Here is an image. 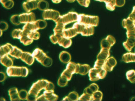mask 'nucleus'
<instances>
[{
	"label": "nucleus",
	"mask_w": 135,
	"mask_h": 101,
	"mask_svg": "<svg viewBox=\"0 0 135 101\" xmlns=\"http://www.w3.org/2000/svg\"><path fill=\"white\" fill-rule=\"evenodd\" d=\"M49 81L42 79L33 83L28 92L27 100H36L38 94L41 90L44 89Z\"/></svg>",
	"instance_id": "nucleus-1"
},
{
	"label": "nucleus",
	"mask_w": 135,
	"mask_h": 101,
	"mask_svg": "<svg viewBox=\"0 0 135 101\" xmlns=\"http://www.w3.org/2000/svg\"><path fill=\"white\" fill-rule=\"evenodd\" d=\"M7 75L10 77H26L28 73L27 68L25 67L11 66L7 67L6 70Z\"/></svg>",
	"instance_id": "nucleus-2"
},
{
	"label": "nucleus",
	"mask_w": 135,
	"mask_h": 101,
	"mask_svg": "<svg viewBox=\"0 0 135 101\" xmlns=\"http://www.w3.org/2000/svg\"><path fill=\"white\" fill-rule=\"evenodd\" d=\"M98 20L97 17L82 14L79 15L78 21V22L86 25L96 26L98 25Z\"/></svg>",
	"instance_id": "nucleus-3"
},
{
	"label": "nucleus",
	"mask_w": 135,
	"mask_h": 101,
	"mask_svg": "<svg viewBox=\"0 0 135 101\" xmlns=\"http://www.w3.org/2000/svg\"><path fill=\"white\" fill-rule=\"evenodd\" d=\"M58 96L54 93L53 90H45L43 94L37 97L36 100H57Z\"/></svg>",
	"instance_id": "nucleus-4"
},
{
	"label": "nucleus",
	"mask_w": 135,
	"mask_h": 101,
	"mask_svg": "<svg viewBox=\"0 0 135 101\" xmlns=\"http://www.w3.org/2000/svg\"><path fill=\"white\" fill-rule=\"evenodd\" d=\"M42 16L45 19H51L55 22L60 16L57 11L47 9L44 11Z\"/></svg>",
	"instance_id": "nucleus-5"
},
{
	"label": "nucleus",
	"mask_w": 135,
	"mask_h": 101,
	"mask_svg": "<svg viewBox=\"0 0 135 101\" xmlns=\"http://www.w3.org/2000/svg\"><path fill=\"white\" fill-rule=\"evenodd\" d=\"M19 21L21 23H27L35 21V16L32 12L23 13L19 15Z\"/></svg>",
	"instance_id": "nucleus-6"
},
{
	"label": "nucleus",
	"mask_w": 135,
	"mask_h": 101,
	"mask_svg": "<svg viewBox=\"0 0 135 101\" xmlns=\"http://www.w3.org/2000/svg\"><path fill=\"white\" fill-rule=\"evenodd\" d=\"M116 40L111 35L108 36L105 39L101 42V48L110 49L112 46L115 43Z\"/></svg>",
	"instance_id": "nucleus-7"
},
{
	"label": "nucleus",
	"mask_w": 135,
	"mask_h": 101,
	"mask_svg": "<svg viewBox=\"0 0 135 101\" xmlns=\"http://www.w3.org/2000/svg\"><path fill=\"white\" fill-rule=\"evenodd\" d=\"M39 29L36 21L34 22L28 23L23 27V31L26 33L36 31Z\"/></svg>",
	"instance_id": "nucleus-8"
},
{
	"label": "nucleus",
	"mask_w": 135,
	"mask_h": 101,
	"mask_svg": "<svg viewBox=\"0 0 135 101\" xmlns=\"http://www.w3.org/2000/svg\"><path fill=\"white\" fill-rule=\"evenodd\" d=\"M32 54L34 58L41 63L47 56L42 50L39 48H36Z\"/></svg>",
	"instance_id": "nucleus-9"
},
{
	"label": "nucleus",
	"mask_w": 135,
	"mask_h": 101,
	"mask_svg": "<svg viewBox=\"0 0 135 101\" xmlns=\"http://www.w3.org/2000/svg\"><path fill=\"white\" fill-rule=\"evenodd\" d=\"M90 69V66L87 64H76L75 73L85 75L87 74Z\"/></svg>",
	"instance_id": "nucleus-10"
},
{
	"label": "nucleus",
	"mask_w": 135,
	"mask_h": 101,
	"mask_svg": "<svg viewBox=\"0 0 135 101\" xmlns=\"http://www.w3.org/2000/svg\"><path fill=\"white\" fill-rule=\"evenodd\" d=\"M122 25L123 27L127 31L134 30L135 21L129 17L123 20Z\"/></svg>",
	"instance_id": "nucleus-11"
},
{
	"label": "nucleus",
	"mask_w": 135,
	"mask_h": 101,
	"mask_svg": "<svg viewBox=\"0 0 135 101\" xmlns=\"http://www.w3.org/2000/svg\"><path fill=\"white\" fill-rule=\"evenodd\" d=\"M117 61L113 57L108 58L105 60L104 67L107 71L111 72L117 64Z\"/></svg>",
	"instance_id": "nucleus-12"
},
{
	"label": "nucleus",
	"mask_w": 135,
	"mask_h": 101,
	"mask_svg": "<svg viewBox=\"0 0 135 101\" xmlns=\"http://www.w3.org/2000/svg\"><path fill=\"white\" fill-rule=\"evenodd\" d=\"M20 59L29 65L32 64L35 59V58L32 54L28 52H23Z\"/></svg>",
	"instance_id": "nucleus-13"
},
{
	"label": "nucleus",
	"mask_w": 135,
	"mask_h": 101,
	"mask_svg": "<svg viewBox=\"0 0 135 101\" xmlns=\"http://www.w3.org/2000/svg\"><path fill=\"white\" fill-rule=\"evenodd\" d=\"M23 7L24 10L28 13L37 8L38 3L35 1H28L23 3Z\"/></svg>",
	"instance_id": "nucleus-14"
},
{
	"label": "nucleus",
	"mask_w": 135,
	"mask_h": 101,
	"mask_svg": "<svg viewBox=\"0 0 135 101\" xmlns=\"http://www.w3.org/2000/svg\"><path fill=\"white\" fill-rule=\"evenodd\" d=\"M89 76L90 80L95 81L99 80L100 78L98 69L93 68L90 69L89 72Z\"/></svg>",
	"instance_id": "nucleus-15"
},
{
	"label": "nucleus",
	"mask_w": 135,
	"mask_h": 101,
	"mask_svg": "<svg viewBox=\"0 0 135 101\" xmlns=\"http://www.w3.org/2000/svg\"><path fill=\"white\" fill-rule=\"evenodd\" d=\"M77 33L74 28L67 29H64L62 31V34L66 38H70L75 36Z\"/></svg>",
	"instance_id": "nucleus-16"
},
{
	"label": "nucleus",
	"mask_w": 135,
	"mask_h": 101,
	"mask_svg": "<svg viewBox=\"0 0 135 101\" xmlns=\"http://www.w3.org/2000/svg\"><path fill=\"white\" fill-rule=\"evenodd\" d=\"M8 94L11 100H20L21 99L18 95V92L17 88L14 87L8 90Z\"/></svg>",
	"instance_id": "nucleus-17"
},
{
	"label": "nucleus",
	"mask_w": 135,
	"mask_h": 101,
	"mask_svg": "<svg viewBox=\"0 0 135 101\" xmlns=\"http://www.w3.org/2000/svg\"><path fill=\"white\" fill-rule=\"evenodd\" d=\"M13 46L7 43L1 47V57L8 55L12 50Z\"/></svg>",
	"instance_id": "nucleus-18"
},
{
	"label": "nucleus",
	"mask_w": 135,
	"mask_h": 101,
	"mask_svg": "<svg viewBox=\"0 0 135 101\" xmlns=\"http://www.w3.org/2000/svg\"><path fill=\"white\" fill-rule=\"evenodd\" d=\"M110 55V50L101 48L100 52L97 55V59L105 61Z\"/></svg>",
	"instance_id": "nucleus-19"
},
{
	"label": "nucleus",
	"mask_w": 135,
	"mask_h": 101,
	"mask_svg": "<svg viewBox=\"0 0 135 101\" xmlns=\"http://www.w3.org/2000/svg\"><path fill=\"white\" fill-rule=\"evenodd\" d=\"M59 58L62 62L64 63H67L70 62L71 57L70 54L68 52L63 51L60 53Z\"/></svg>",
	"instance_id": "nucleus-20"
},
{
	"label": "nucleus",
	"mask_w": 135,
	"mask_h": 101,
	"mask_svg": "<svg viewBox=\"0 0 135 101\" xmlns=\"http://www.w3.org/2000/svg\"><path fill=\"white\" fill-rule=\"evenodd\" d=\"M1 62L7 67L12 66L13 65V61L8 55H6L1 57Z\"/></svg>",
	"instance_id": "nucleus-21"
},
{
	"label": "nucleus",
	"mask_w": 135,
	"mask_h": 101,
	"mask_svg": "<svg viewBox=\"0 0 135 101\" xmlns=\"http://www.w3.org/2000/svg\"><path fill=\"white\" fill-rule=\"evenodd\" d=\"M57 43L60 46L66 48L71 46L72 41L70 38H65L62 36L60 38Z\"/></svg>",
	"instance_id": "nucleus-22"
},
{
	"label": "nucleus",
	"mask_w": 135,
	"mask_h": 101,
	"mask_svg": "<svg viewBox=\"0 0 135 101\" xmlns=\"http://www.w3.org/2000/svg\"><path fill=\"white\" fill-rule=\"evenodd\" d=\"M123 45L126 50L130 51L135 46V39L128 38L126 41L123 43Z\"/></svg>",
	"instance_id": "nucleus-23"
},
{
	"label": "nucleus",
	"mask_w": 135,
	"mask_h": 101,
	"mask_svg": "<svg viewBox=\"0 0 135 101\" xmlns=\"http://www.w3.org/2000/svg\"><path fill=\"white\" fill-rule=\"evenodd\" d=\"M122 58L123 61L126 63L135 62V53H126L123 55Z\"/></svg>",
	"instance_id": "nucleus-24"
},
{
	"label": "nucleus",
	"mask_w": 135,
	"mask_h": 101,
	"mask_svg": "<svg viewBox=\"0 0 135 101\" xmlns=\"http://www.w3.org/2000/svg\"><path fill=\"white\" fill-rule=\"evenodd\" d=\"M23 52L21 49L16 46H13L12 50L9 54L13 57L19 59L20 58Z\"/></svg>",
	"instance_id": "nucleus-25"
},
{
	"label": "nucleus",
	"mask_w": 135,
	"mask_h": 101,
	"mask_svg": "<svg viewBox=\"0 0 135 101\" xmlns=\"http://www.w3.org/2000/svg\"><path fill=\"white\" fill-rule=\"evenodd\" d=\"M20 41L24 45L27 46L31 44L33 39L29 38L27 34L23 32L22 34L20 39Z\"/></svg>",
	"instance_id": "nucleus-26"
},
{
	"label": "nucleus",
	"mask_w": 135,
	"mask_h": 101,
	"mask_svg": "<svg viewBox=\"0 0 135 101\" xmlns=\"http://www.w3.org/2000/svg\"><path fill=\"white\" fill-rule=\"evenodd\" d=\"M127 79L131 83H135V71L131 70L128 71L126 73Z\"/></svg>",
	"instance_id": "nucleus-27"
},
{
	"label": "nucleus",
	"mask_w": 135,
	"mask_h": 101,
	"mask_svg": "<svg viewBox=\"0 0 135 101\" xmlns=\"http://www.w3.org/2000/svg\"><path fill=\"white\" fill-rule=\"evenodd\" d=\"M102 97V93L100 91L98 90L94 93L92 95L91 100H101Z\"/></svg>",
	"instance_id": "nucleus-28"
},
{
	"label": "nucleus",
	"mask_w": 135,
	"mask_h": 101,
	"mask_svg": "<svg viewBox=\"0 0 135 101\" xmlns=\"http://www.w3.org/2000/svg\"><path fill=\"white\" fill-rule=\"evenodd\" d=\"M76 64L74 62H70L67 64L66 69L73 74L75 73Z\"/></svg>",
	"instance_id": "nucleus-29"
},
{
	"label": "nucleus",
	"mask_w": 135,
	"mask_h": 101,
	"mask_svg": "<svg viewBox=\"0 0 135 101\" xmlns=\"http://www.w3.org/2000/svg\"><path fill=\"white\" fill-rule=\"evenodd\" d=\"M49 7L48 3L45 1H41L38 3L37 8L41 11L47 9Z\"/></svg>",
	"instance_id": "nucleus-30"
},
{
	"label": "nucleus",
	"mask_w": 135,
	"mask_h": 101,
	"mask_svg": "<svg viewBox=\"0 0 135 101\" xmlns=\"http://www.w3.org/2000/svg\"><path fill=\"white\" fill-rule=\"evenodd\" d=\"M23 34V30L20 29L14 30L12 32V35L14 38L20 39Z\"/></svg>",
	"instance_id": "nucleus-31"
},
{
	"label": "nucleus",
	"mask_w": 135,
	"mask_h": 101,
	"mask_svg": "<svg viewBox=\"0 0 135 101\" xmlns=\"http://www.w3.org/2000/svg\"><path fill=\"white\" fill-rule=\"evenodd\" d=\"M68 81L67 78L61 75L58 79L57 84L61 87H64L67 84Z\"/></svg>",
	"instance_id": "nucleus-32"
},
{
	"label": "nucleus",
	"mask_w": 135,
	"mask_h": 101,
	"mask_svg": "<svg viewBox=\"0 0 135 101\" xmlns=\"http://www.w3.org/2000/svg\"><path fill=\"white\" fill-rule=\"evenodd\" d=\"M25 33L27 34L29 38L37 40L40 37L39 33L36 31L31 32L28 33Z\"/></svg>",
	"instance_id": "nucleus-33"
},
{
	"label": "nucleus",
	"mask_w": 135,
	"mask_h": 101,
	"mask_svg": "<svg viewBox=\"0 0 135 101\" xmlns=\"http://www.w3.org/2000/svg\"><path fill=\"white\" fill-rule=\"evenodd\" d=\"M28 95V93L25 89H22L18 92L19 96L21 100H27Z\"/></svg>",
	"instance_id": "nucleus-34"
},
{
	"label": "nucleus",
	"mask_w": 135,
	"mask_h": 101,
	"mask_svg": "<svg viewBox=\"0 0 135 101\" xmlns=\"http://www.w3.org/2000/svg\"><path fill=\"white\" fill-rule=\"evenodd\" d=\"M70 100L77 101L78 100L79 96L78 93L75 91L70 92L68 95Z\"/></svg>",
	"instance_id": "nucleus-35"
},
{
	"label": "nucleus",
	"mask_w": 135,
	"mask_h": 101,
	"mask_svg": "<svg viewBox=\"0 0 135 101\" xmlns=\"http://www.w3.org/2000/svg\"><path fill=\"white\" fill-rule=\"evenodd\" d=\"M52 63V59L47 56L41 64L45 67H49L51 66Z\"/></svg>",
	"instance_id": "nucleus-36"
},
{
	"label": "nucleus",
	"mask_w": 135,
	"mask_h": 101,
	"mask_svg": "<svg viewBox=\"0 0 135 101\" xmlns=\"http://www.w3.org/2000/svg\"><path fill=\"white\" fill-rule=\"evenodd\" d=\"M97 69L98 70L100 79L104 78L105 77L107 74V70L104 68V67Z\"/></svg>",
	"instance_id": "nucleus-37"
},
{
	"label": "nucleus",
	"mask_w": 135,
	"mask_h": 101,
	"mask_svg": "<svg viewBox=\"0 0 135 101\" xmlns=\"http://www.w3.org/2000/svg\"><path fill=\"white\" fill-rule=\"evenodd\" d=\"M10 20L12 23L16 25H19L21 23L19 21L18 15L12 16Z\"/></svg>",
	"instance_id": "nucleus-38"
},
{
	"label": "nucleus",
	"mask_w": 135,
	"mask_h": 101,
	"mask_svg": "<svg viewBox=\"0 0 135 101\" xmlns=\"http://www.w3.org/2000/svg\"><path fill=\"white\" fill-rule=\"evenodd\" d=\"M73 74L70 72L66 69L62 72L61 75L65 77L69 81L71 79Z\"/></svg>",
	"instance_id": "nucleus-39"
},
{
	"label": "nucleus",
	"mask_w": 135,
	"mask_h": 101,
	"mask_svg": "<svg viewBox=\"0 0 135 101\" xmlns=\"http://www.w3.org/2000/svg\"><path fill=\"white\" fill-rule=\"evenodd\" d=\"M105 61V60L97 59L95 63L94 68L98 69L104 67Z\"/></svg>",
	"instance_id": "nucleus-40"
},
{
	"label": "nucleus",
	"mask_w": 135,
	"mask_h": 101,
	"mask_svg": "<svg viewBox=\"0 0 135 101\" xmlns=\"http://www.w3.org/2000/svg\"><path fill=\"white\" fill-rule=\"evenodd\" d=\"M91 96L84 93L79 97L78 100H91Z\"/></svg>",
	"instance_id": "nucleus-41"
},
{
	"label": "nucleus",
	"mask_w": 135,
	"mask_h": 101,
	"mask_svg": "<svg viewBox=\"0 0 135 101\" xmlns=\"http://www.w3.org/2000/svg\"><path fill=\"white\" fill-rule=\"evenodd\" d=\"M40 29L45 28L47 25L46 22L44 20L39 19L37 20Z\"/></svg>",
	"instance_id": "nucleus-42"
},
{
	"label": "nucleus",
	"mask_w": 135,
	"mask_h": 101,
	"mask_svg": "<svg viewBox=\"0 0 135 101\" xmlns=\"http://www.w3.org/2000/svg\"><path fill=\"white\" fill-rule=\"evenodd\" d=\"M127 37L135 39V31L134 30L127 31L126 32Z\"/></svg>",
	"instance_id": "nucleus-43"
},
{
	"label": "nucleus",
	"mask_w": 135,
	"mask_h": 101,
	"mask_svg": "<svg viewBox=\"0 0 135 101\" xmlns=\"http://www.w3.org/2000/svg\"><path fill=\"white\" fill-rule=\"evenodd\" d=\"M54 89V84L50 82H49L47 85L44 89L48 91L53 90Z\"/></svg>",
	"instance_id": "nucleus-44"
},
{
	"label": "nucleus",
	"mask_w": 135,
	"mask_h": 101,
	"mask_svg": "<svg viewBox=\"0 0 135 101\" xmlns=\"http://www.w3.org/2000/svg\"><path fill=\"white\" fill-rule=\"evenodd\" d=\"M94 93L98 90L99 87L98 85L95 83H93L91 84L88 86Z\"/></svg>",
	"instance_id": "nucleus-45"
},
{
	"label": "nucleus",
	"mask_w": 135,
	"mask_h": 101,
	"mask_svg": "<svg viewBox=\"0 0 135 101\" xmlns=\"http://www.w3.org/2000/svg\"><path fill=\"white\" fill-rule=\"evenodd\" d=\"M8 24L4 21L1 22V30L2 31L6 30L8 28Z\"/></svg>",
	"instance_id": "nucleus-46"
},
{
	"label": "nucleus",
	"mask_w": 135,
	"mask_h": 101,
	"mask_svg": "<svg viewBox=\"0 0 135 101\" xmlns=\"http://www.w3.org/2000/svg\"><path fill=\"white\" fill-rule=\"evenodd\" d=\"M115 6L120 7L123 6L125 3V0H115Z\"/></svg>",
	"instance_id": "nucleus-47"
},
{
	"label": "nucleus",
	"mask_w": 135,
	"mask_h": 101,
	"mask_svg": "<svg viewBox=\"0 0 135 101\" xmlns=\"http://www.w3.org/2000/svg\"><path fill=\"white\" fill-rule=\"evenodd\" d=\"M84 93L90 95H92L93 93L89 87H88L85 89Z\"/></svg>",
	"instance_id": "nucleus-48"
},
{
	"label": "nucleus",
	"mask_w": 135,
	"mask_h": 101,
	"mask_svg": "<svg viewBox=\"0 0 135 101\" xmlns=\"http://www.w3.org/2000/svg\"><path fill=\"white\" fill-rule=\"evenodd\" d=\"M129 17L133 20L135 21V6L133 7L132 11Z\"/></svg>",
	"instance_id": "nucleus-49"
},
{
	"label": "nucleus",
	"mask_w": 135,
	"mask_h": 101,
	"mask_svg": "<svg viewBox=\"0 0 135 101\" xmlns=\"http://www.w3.org/2000/svg\"><path fill=\"white\" fill-rule=\"evenodd\" d=\"M0 81L1 82H2L5 79L6 76L5 74L4 73L2 72H1L0 73Z\"/></svg>",
	"instance_id": "nucleus-50"
},
{
	"label": "nucleus",
	"mask_w": 135,
	"mask_h": 101,
	"mask_svg": "<svg viewBox=\"0 0 135 101\" xmlns=\"http://www.w3.org/2000/svg\"><path fill=\"white\" fill-rule=\"evenodd\" d=\"M69 100L70 101V100L68 96L65 97H64L62 100Z\"/></svg>",
	"instance_id": "nucleus-51"
},
{
	"label": "nucleus",
	"mask_w": 135,
	"mask_h": 101,
	"mask_svg": "<svg viewBox=\"0 0 135 101\" xmlns=\"http://www.w3.org/2000/svg\"><path fill=\"white\" fill-rule=\"evenodd\" d=\"M131 100H135V97H133Z\"/></svg>",
	"instance_id": "nucleus-52"
},
{
	"label": "nucleus",
	"mask_w": 135,
	"mask_h": 101,
	"mask_svg": "<svg viewBox=\"0 0 135 101\" xmlns=\"http://www.w3.org/2000/svg\"><path fill=\"white\" fill-rule=\"evenodd\" d=\"M1 100H5V99L3 98H1Z\"/></svg>",
	"instance_id": "nucleus-53"
},
{
	"label": "nucleus",
	"mask_w": 135,
	"mask_h": 101,
	"mask_svg": "<svg viewBox=\"0 0 135 101\" xmlns=\"http://www.w3.org/2000/svg\"></svg>",
	"instance_id": "nucleus-54"
}]
</instances>
